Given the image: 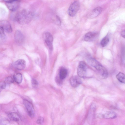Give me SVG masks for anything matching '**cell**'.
Here are the masks:
<instances>
[{"label":"cell","mask_w":125,"mask_h":125,"mask_svg":"<svg viewBox=\"0 0 125 125\" xmlns=\"http://www.w3.org/2000/svg\"><path fill=\"white\" fill-rule=\"evenodd\" d=\"M32 17V14L30 12L26 10H23L16 13L14 20L19 24L24 25L29 22Z\"/></svg>","instance_id":"obj_1"},{"label":"cell","mask_w":125,"mask_h":125,"mask_svg":"<svg viewBox=\"0 0 125 125\" xmlns=\"http://www.w3.org/2000/svg\"><path fill=\"white\" fill-rule=\"evenodd\" d=\"M23 102L29 115L31 118L34 117L35 115V112L32 104L30 102L25 99L23 100Z\"/></svg>","instance_id":"obj_2"},{"label":"cell","mask_w":125,"mask_h":125,"mask_svg":"<svg viewBox=\"0 0 125 125\" xmlns=\"http://www.w3.org/2000/svg\"><path fill=\"white\" fill-rule=\"evenodd\" d=\"M80 6V3L78 1H75L72 2L68 9L69 15L71 17L75 16L79 10Z\"/></svg>","instance_id":"obj_3"},{"label":"cell","mask_w":125,"mask_h":125,"mask_svg":"<svg viewBox=\"0 0 125 125\" xmlns=\"http://www.w3.org/2000/svg\"><path fill=\"white\" fill-rule=\"evenodd\" d=\"M6 5L9 10L12 11H14L19 8L20 3L19 0H5Z\"/></svg>","instance_id":"obj_4"},{"label":"cell","mask_w":125,"mask_h":125,"mask_svg":"<svg viewBox=\"0 0 125 125\" xmlns=\"http://www.w3.org/2000/svg\"><path fill=\"white\" fill-rule=\"evenodd\" d=\"M87 67L85 63L83 61L79 62L77 69L78 75L80 77H84L86 73Z\"/></svg>","instance_id":"obj_5"},{"label":"cell","mask_w":125,"mask_h":125,"mask_svg":"<svg viewBox=\"0 0 125 125\" xmlns=\"http://www.w3.org/2000/svg\"><path fill=\"white\" fill-rule=\"evenodd\" d=\"M44 38L46 44L49 49H53V38L52 34L48 32H46L44 33Z\"/></svg>","instance_id":"obj_6"},{"label":"cell","mask_w":125,"mask_h":125,"mask_svg":"<svg viewBox=\"0 0 125 125\" xmlns=\"http://www.w3.org/2000/svg\"><path fill=\"white\" fill-rule=\"evenodd\" d=\"M87 62L89 65L95 68L98 72L103 67L95 59L92 57L88 58Z\"/></svg>","instance_id":"obj_7"},{"label":"cell","mask_w":125,"mask_h":125,"mask_svg":"<svg viewBox=\"0 0 125 125\" xmlns=\"http://www.w3.org/2000/svg\"><path fill=\"white\" fill-rule=\"evenodd\" d=\"M98 33L96 32H88L84 35L83 39L86 42H92L95 40L97 37Z\"/></svg>","instance_id":"obj_8"},{"label":"cell","mask_w":125,"mask_h":125,"mask_svg":"<svg viewBox=\"0 0 125 125\" xmlns=\"http://www.w3.org/2000/svg\"><path fill=\"white\" fill-rule=\"evenodd\" d=\"M0 27L2 28L7 32H11L12 29L10 23L8 21L3 20L0 21Z\"/></svg>","instance_id":"obj_9"},{"label":"cell","mask_w":125,"mask_h":125,"mask_svg":"<svg viewBox=\"0 0 125 125\" xmlns=\"http://www.w3.org/2000/svg\"><path fill=\"white\" fill-rule=\"evenodd\" d=\"M70 82L71 85L74 87H77L82 83V80L80 77L77 76L71 77L70 79Z\"/></svg>","instance_id":"obj_10"},{"label":"cell","mask_w":125,"mask_h":125,"mask_svg":"<svg viewBox=\"0 0 125 125\" xmlns=\"http://www.w3.org/2000/svg\"><path fill=\"white\" fill-rule=\"evenodd\" d=\"M26 62L23 59L18 60L14 63L13 65L17 70H22L24 69L26 66Z\"/></svg>","instance_id":"obj_11"},{"label":"cell","mask_w":125,"mask_h":125,"mask_svg":"<svg viewBox=\"0 0 125 125\" xmlns=\"http://www.w3.org/2000/svg\"><path fill=\"white\" fill-rule=\"evenodd\" d=\"M14 38L16 42L19 44H21L24 41V36L19 30H17L15 32Z\"/></svg>","instance_id":"obj_12"},{"label":"cell","mask_w":125,"mask_h":125,"mask_svg":"<svg viewBox=\"0 0 125 125\" xmlns=\"http://www.w3.org/2000/svg\"><path fill=\"white\" fill-rule=\"evenodd\" d=\"M102 11V8L101 7H97L92 10L89 15V17L90 18H94L99 15Z\"/></svg>","instance_id":"obj_13"},{"label":"cell","mask_w":125,"mask_h":125,"mask_svg":"<svg viewBox=\"0 0 125 125\" xmlns=\"http://www.w3.org/2000/svg\"><path fill=\"white\" fill-rule=\"evenodd\" d=\"M116 113L113 111H108L104 114L102 115V118L106 119H113L116 117Z\"/></svg>","instance_id":"obj_14"},{"label":"cell","mask_w":125,"mask_h":125,"mask_svg":"<svg viewBox=\"0 0 125 125\" xmlns=\"http://www.w3.org/2000/svg\"><path fill=\"white\" fill-rule=\"evenodd\" d=\"M8 116L10 120L18 122L20 120V117L18 114L15 112H12L8 114Z\"/></svg>","instance_id":"obj_15"},{"label":"cell","mask_w":125,"mask_h":125,"mask_svg":"<svg viewBox=\"0 0 125 125\" xmlns=\"http://www.w3.org/2000/svg\"><path fill=\"white\" fill-rule=\"evenodd\" d=\"M67 74V70L65 68H62L60 69L59 73V77L61 80L64 79L66 77Z\"/></svg>","instance_id":"obj_16"},{"label":"cell","mask_w":125,"mask_h":125,"mask_svg":"<svg viewBox=\"0 0 125 125\" xmlns=\"http://www.w3.org/2000/svg\"><path fill=\"white\" fill-rule=\"evenodd\" d=\"M13 78L14 81L17 83H20L22 80V74L20 73H16L14 75Z\"/></svg>","instance_id":"obj_17"},{"label":"cell","mask_w":125,"mask_h":125,"mask_svg":"<svg viewBox=\"0 0 125 125\" xmlns=\"http://www.w3.org/2000/svg\"><path fill=\"white\" fill-rule=\"evenodd\" d=\"M116 77L121 83H125V75L123 73L120 72H119L116 75Z\"/></svg>","instance_id":"obj_18"},{"label":"cell","mask_w":125,"mask_h":125,"mask_svg":"<svg viewBox=\"0 0 125 125\" xmlns=\"http://www.w3.org/2000/svg\"><path fill=\"white\" fill-rule=\"evenodd\" d=\"M6 39V36L3 29L0 27V42H5Z\"/></svg>","instance_id":"obj_19"},{"label":"cell","mask_w":125,"mask_h":125,"mask_svg":"<svg viewBox=\"0 0 125 125\" xmlns=\"http://www.w3.org/2000/svg\"><path fill=\"white\" fill-rule=\"evenodd\" d=\"M109 41V37L107 36L104 37L101 41L100 45L102 47L106 46L108 44Z\"/></svg>","instance_id":"obj_20"},{"label":"cell","mask_w":125,"mask_h":125,"mask_svg":"<svg viewBox=\"0 0 125 125\" xmlns=\"http://www.w3.org/2000/svg\"><path fill=\"white\" fill-rule=\"evenodd\" d=\"M98 72L103 78H105L108 77V73L107 71L104 67Z\"/></svg>","instance_id":"obj_21"},{"label":"cell","mask_w":125,"mask_h":125,"mask_svg":"<svg viewBox=\"0 0 125 125\" xmlns=\"http://www.w3.org/2000/svg\"><path fill=\"white\" fill-rule=\"evenodd\" d=\"M14 81L13 78L10 76L6 77L5 79L4 82L6 84H10L13 83Z\"/></svg>","instance_id":"obj_22"},{"label":"cell","mask_w":125,"mask_h":125,"mask_svg":"<svg viewBox=\"0 0 125 125\" xmlns=\"http://www.w3.org/2000/svg\"><path fill=\"white\" fill-rule=\"evenodd\" d=\"M6 86V84L4 81L0 82V92L5 88Z\"/></svg>","instance_id":"obj_23"},{"label":"cell","mask_w":125,"mask_h":125,"mask_svg":"<svg viewBox=\"0 0 125 125\" xmlns=\"http://www.w3.org/2000/svg\"><path fill=\"white\" fill-rule=\"evenodd\" d=\"M44 121V119L41 116L39 117L36 121L37 123L39 125L42 124Z\"/></svg>","instance_id":"obj_24"},{"label":"cell","mask_w":125,"mask_h":125,"mask_svg":"<svg viewBox=\"0 0 125 125\" xmlns=\"http://www.w3.org/2000/svg\"><path fill=\"white\" fill-rule=\"evenodd\" d=\"M31 83L33 87H36L38 83V81L34 79H32Z\"/></svg>","instance_id":"obj_25"},{"label":"cell","mask_w":125,"mask_h":125,"mask_svg":"<svg viewBox=\"0 0 125 125\" xmlns=\"http://www.w3.org/2000/svg\"><path fill=\"white\" fill-rule=\"evenodd\" d=\"M121 35L122 36L125 38V31L124 30L122 31L121 33Z\"/></svg>","instance_id":"obj_26"},{"label":"cell","mask_w":125,"mask_h":125,"mask_svg":"<svg viewBox=\"0 0 125 125\" xmlns=\"http://www.w3.org/2000/svg\"><path fill=\"white\" fill-rule=\"evenodd\" d=\"M1 106L0 105V110L1 109Z\"/></svg>","instance_id":"obj_27"}]
</instances>
